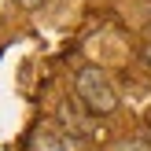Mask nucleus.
Instances as JSON below:
<instances>
[{"label":"nucleus","mask_w":151,"mask_h":151,"mask_svg":"<svg viewBox=\"0 0 151 151\" xmlns=\"http://www.w3.org/2000/svg\"><path fill=\"white\" fill-rule=\"evenodd\" d=\"M74 92H78V103L85 111H92V114H111V111L118 107V96H114V88H111V81L103 78V70H96V66H81V70L74 74Z\"/></svg>","instance_id":"f257e3e1"},{"label":"nucleus","mask_w":151,"mask_h":151,"mask_svg":"<svg viewBox=\"0 0 151 151\" xmlns=\"http://www.w3.org/2000/svg\"><path fill=\"white\" fill-rule=\"evenodd\" d=\"M122 151H151V144H147V140H125V144H122Z\"/></svg>","instance_id":"f03ea898"},{"label":"nucleus","mask_w":151,"mask_h":151,"mask_svg":"<svg viewBox=\"0 0 151 151\" xmlns=\"http://www.w3.org/2000/svg\"><path fill=\"white\" fill-rule=\"evenodd\" d=\"M15 4H19V7H26V11H33V7H41L44 0H15Z\"/></svg>","instance_id":"7ed1b4c3"},{"label":"nucleus","mask_w":151,"mask_h":151,"mask_svg":"<svg viewBox=\"0 0 151 151\" xmlns=\"http://www.w3.org/2000/svg\"><path fill=\"white\" fill-rule=\"evenodd\" d=\"M140 52H144V59L151 63V41H147V44H144V48H140Z\"/></svg>","instance_id":"20e7f679"}]
</instances>
